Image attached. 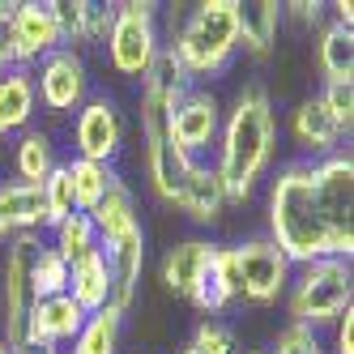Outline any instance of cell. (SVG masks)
<instances>
[{"label":"cell","instance_id":"cell-1","mask_svg":"<svg viewBox=\"0 0 354 354\" xmlns=\"http://www.w3.org/2000/svg\"><path fill=\"white\" fill-rule=\"evenodd\" d=\"M269 243L282 252L290 265H312V261H350L354 239H342L328 231V222L320 218L316 188H312V162L295 158L269 180Z\"/></svg>","mask_w":354,"mask_h":354},{"label":"cell","instance_id":"cell-2","mask_svg":"<svg viewBox=\"0 0 354 354\" xmlns=\"http://www.w3.org/2000/svg\"><path fill=\"white\" fill-rule=\"evenodd\" d=\"M277 154V111L273 98L261 82H248L231 111H222V129H218V180L226 188V205H243L265 180V171L273 167Z\"/></svg>","mask_w":354,"mask_h":354},{"label":"cell","instance_id":"cell-3","mask_svg":"<svg viewBox=\"0 0 354 354\" xmlns=\"http://www.w3.org/2000/svg\"><path fill=\"white\" fill-rule=\"evenodd\" d=\"M175 52V60L184 64V73L201 86L205 77L226 73V64L239 52V5L235 0H205L196 5L180 30L171 35V43H162Z\"/></svg>","mask_w":354,"mask_h":354},{"label":"cell","instance_id":"cell-4","mask_svg":"<svg viewBox=\"0 0 354 354\" xmlns=\"http://www.w3.org/2000/svg\"><path fill=\"white\" fill-rule=\"evenodd\" d=\"M354 308V269L350 261H312V265H295L290 286H286V312L290 324L299 328H333L337 316Z\"/></svg>","mask_w":354,"mask_h":354},{"label":"cell","instance_id":"cell-5","mask_svg":"<svg viewBox=\"0 0 354 354\" xmlns=\"http://www.w3.org/2000/svg\"><path fill=\"white\" fill-rule=\"evenodd\" d=\"M107 60L120 77L141 82L149 68H154L158 52H162V35H158V5L149 0H129V5H115V21L107 35Z\"/></svg>","mask_w":354,"mask_h":354},{"label":"cell","instance_id":"cell-6","mask_svg":"<svg viewBox=\"0 0 354 354\" xmlns=\"http://www.w3.org/2000/svg\"><path fill=\"white\" fill-rule=\"evenodd\" d=\"M39 235H17L5 243V265H0V342L9 350L21 346V333H26V316L35 308V261H39Z\"/></svg>","mask_w":354,"mask_h":354},{"label":"cell","instance_id":"cell-7","mask_svg":"<svg viewBox=\"0 0 354 354\" xmlns=\"http://www.w3.org/2000/svg\"><path fill=\"white\" fill-rule=\"evenodd\" d=\"M231 269H235V303H252V308H269L286 295L295 265L277 252L265 235L243 239L231 248Z\"/></svg>","mask_w":354,"mask_h":354},{"label":"cell","instance_id":"cell-8","mask_svg":"<svg viewBox=\"0 0 354 354\" xmlns=\"http://www.w3.org/2000/svg\"><path fill=\"white\" fill-rule=\"evenodd\" d=\"M73 158H90V162H107L115 167L120 149H124V120L115 98L94 94L77 107V120H73Z\"/></svg>","mask_w":354,"mask_h":354},{"label":"cell","instance_id":"cell-9","mask_svg":"<svg viewBox=\"0 0 354 354\" xmlns=\"http://www.w3.org/2000/svg\"><path fill=\"white\" fill-rule=\"evenodd\" d=\"M312 188H316V205L320 218L328 222V231L354 239V158L350 149H337L320 162H312Z\"/></svg>","mask_w":354,"mask_h":354},{"label":"cell","instance_id":"cell-10","mask_svg":"<svg viewBox=\"0 0 354 354\" xmlns=\"http://www.w3.org/2000/svg\"><path fill=\"white\" fill-rule=\"evenodd\" d=\"M35 94L43 111L52 115H68L77 111L86 98H90V68H86V56L82 52H68V47H60V52H52L39 73H35Z\"/></svg>","mask_w":354,"mask_h":354},{"label":"cell","instance_id":"cell-11","mask_svg":"<svg viewBox=\"0 0 354 354\" xmlns=\"http://www.w3.org/2000/svg\"><path fill=\"white\" fill-rule=\"evenodd\" d=\"M218 129H222V103H218V94L205 90V86H192L180 103H175V111L167 120L171 145L180 149L184 158H192V162H196L201 149H209L218 141Z\"/></svg>","mask_w":354,"mask_h":354},{"label":"cell","instance_id":"cell-12","mask_svg":"<svg viewBox=\"0 0 354 354\" xmlns=\"http://www.w3.org/2000/svg\"><path fill=\"white\" fill-rule=\"evenodd\" d=\"M98 252H103L107 282H111V308L120 316H129L137 303V290H141V273H145V231L137 226V231L120 235V239L98 243Z\"/></svg>","mask_w":354,"mask_h":354},{"label":"cell","instance_id":"cell-13","mask_svg":"<svg viewBox=\"0 0 354 354\" xmlns=\"http://www.w3.org/2000/svg\"><path fill=\"white\" fill-rule=\"evenodd\" d=\"M86 324V312L73 303L68 295H52V299H39L30 316H26V333H21V346H73ZM17 346V350H21Z\"/></svg>","mask_w":354,"mask_h":354},{"label":"cell","instance_id":"cell-14","mask_svg":"<svg viewBox=\"0 0 354 354\" xmlns=\"http://www.w3.org/2000/svg\"><path fill=\"white\" fill-rule=\"evenodd\" d=\"M286 133H290V141H295L299 154H308V162H320V158H328V154H337V149H342L337 120L324 111V103H320L316 94L290 107Z\"/></svg>","mask_w":354,"mask_h":354},{"label":"cell","instance_id":"cell-15","mask_svg":"<svg viewBox=\"0 0 354 354\" xmlns=\"http://www.w3.org/2000/svg\"><path fill=\"white\" fill-rule=\"evenodd\" d=\"M13 43H17V68H39L52 52H60V35L47 17V5L39 0H21L13 9Z\"/></svg>","mask_w":354,"mask_h":354},{"label":"cell","instance_id":"cell-16","mask_svg":"<svg viewBox=\"0 0 354 354\" xmlns=\"http://www.w3.org/2000/svg\"><path fill=\"white\" fill-rule=\"evenodd\" d=\"M171 205L180 214H188L192 222H201V226L218 222L222 209H226V188L218 180V171L209 162H188L184 180H180V192H175Z\"/></svg>","mask_w":354,"mask_h":354},{"label":"cell","instance_id":"cell-17","mask_svg":"<svg viewBox=\"0 0 354 354\" xmlns=\"http://www.w3.org/2000/svg\"><path fill=\"white\" fill-rule=\"evenodd\" d=\"M47 226V209H43V188L35 184H0V243H9L17 235H39Z\"/></svg>","mask_w":354,"mask_h":354},{"label":"cell","instance_id":"cell-18","mask_svg":"<svg viewBox=\"0 0 354 354\" xmlns=\"http://www.w3.org/2000/svg\"><path fill=\"white\" fill-rule=\"evenodd\" d=\"M214 252H218V243H209V239H180L175 248H167V257H162V265H158L162 286H167L171 295L188 299L192 286L201 282V273L209 269Z\"/></svg>","mask_w":354,"mask_h":354},{"label":"cell","instance_id":"cell-19","mask_svg":"<svg viewBox=\"0 0 354 354\" xmlns=\"http://www.w3.org/2000/svg\"><path fill=\"white\" fill-rule=\"evenodd\" d=\"M39 111V94H35V73L30 68H9L0 73V137L26 133L30 120Z\"/></svg>","mask_w":354,"mask_h":354},{"label":"cell","instance_id":"cell-20","mask_svg":"<svg viewBox=\"0 0 354 354\" xmlns=\"http://www.w3.org/2000/svg\"><path fill=\"white\" fill-rule=\"evenodd\" d=\"M188 303L205 316V320H218V312H226L235 303V269H231V248H222L218 243V252H214V261H209V269L201 273V282L192 286V295H188Z\"/></svg>","mask_w":354,"mask_h":354},{"label":"cell","instance_id":"cell-21","mask_svg":"<svg viewBox=\"0 0 354 354\" xmlns=\"http://www.w3.org/2000/svg\"><path fill=\"white\" fill-rule=\"evenodd\" d=\"M90 222H94V231H98V243L137 231L141 218H137V196H133V188L124 184V180H115V184L103 192V201L90 209Z\"/></svg>","mask_w":354,"mask_h":354},{"label":"cell","instance_id":"cell-22","mask_svg":"<svg viewBox=\"0 0 354 354\" xmlns=\"http://www.w3.org/2000/svg\"><path fill=\"white\" fill-rule=\"evenodd\" d=\"M282 5L273 0H261V5H239V47L252 56H269L277 30H282Z\"/></svg>","mask_w":354,"mask_h":354},{"label":"cell","instance_id":"cell-23","mask_svg":"<svg viewBox=\"0 0 354 354\" xmlns=\"http://www.w3.org/2000/svg\"><path fill=\"white\" fill-rule=\"evenodd\" d=\"M56 167H60V158H56V141H52V133H43V129H26V133H21L17 154H13L17 184H35V188H39Z\"/></svg>","mask_w":354,"mask_h":354},{"label":"cell","instance_id":"cell-24","mask_svg":"<svg viewBox=\"0 0 354 354\" xmlns=\"http://www.w3.org/2000/svg\"><path fill=\"white\" fill-rule=\"evenodd\" d=\"M68 299L90 316L98 308H111V282H107V265H103V252H94L90 261L73 265L68 269Z\"/></svg>","mask_w":354,"mask_h":354},{"label":"cell","instance_id":"cell-25","mask_svg":"<svg viewBox=\"0 0 354 354\" xmlns=\"http://www.w3.org/2000/svg\"><path fill=\"white\" fill-rule=\"evenodd\" d=\"M316 64L324 73V82H354V35H350V26L328 21V26L320 30Z\"/></svg>","mask_w":354,"mask_h":354},{"label":"cell","instance_id":"cell-26","mask_svg":"<svg viewBox=\"0 0 354 354\" xmlns=\"http://www.w3.org/2000/svg\"><path fill=\"white\" fill-rule=\"evenodd\" d=\"M52 248H56V257L68 269L82 265V261H90L94 252H98V231H94L90 214H68L60 226H52Z\"/></svg>","mask_w":354,"mask_h":354},{"label":"cell","instance_id":"cell-27","mask_svg":"<svg viewBox=\"0 0 354 354\" xmlns=\"http://www.w3.org/2000/svg\"><path fill=\"white\" fill-rule=\"evenodd\" d=\"M120 337H124V316L115 308H98L86 316L77 342L64 354H120Z\"/></svg>","mask_w":354,"mask_h":354},{"label":"cell","instance_id":"cell-28","mask_svg":"<svg viewBox=\"0 0 354 354\" xmlns=\"http://www.w3.org/2000/svg\"><path fill=\"white\" fill-rule=\"evenodd\" d=\"M64 167H68V180H73V192H77V209H82V214H90L98 201H103V192L120 180L115 167L90 162V158H68Z\"/></svg>","mask_w":354,"mask_h":354},{"label":"cell","instance_id":"cell-29","mask_svg":"<svg viewBox=\"0 0 354 354\" xmlns=\"http://www.w3.org/2000/svg\"><path fill=\"white\" fill-rule=\"evenodd\" d=\"M86 9L90 0H52L47 5V17H52V26L60 35V47H68V52H82L86 43Z\"/></svg>","mask_w":354,"mask_h":354},{"label":"cell","instance_id":"cell-30","mask_svg":"<svg viewBox=\"0 0 354 354\" xmlns=\"http://www.w3.org/2000/svg\"><path fill=\"white\" fill-rule=\"evenodd\" d=\"M43 188V209H47V226H60L68 214H82L77 209V192H73V180H68V167L60 162L47 180L39 184Z\"/></svg>","mask_w":354,"mask_h":354},{"label":"cell","instance_id":"cell-31","mask_svg":"<svg viewBox=\"0 0 354 354\" xmlns=\"http://www.w3.org/2000/svg\"><path fill=\"white\" fill-rule=\"evenodd\" d=\"M52 295H68V265L56 257L52 243H43L35 261V299H52Z\"/></svg>","mask_w":354,"mask_h":354},{"label":"cell","instance_id":"cell-32","mask_svg":"<svg viewBox=\"0 0 354 354\" xmlns=\"http://www.w3.org/2000/svg\"><path fill=\"white\" fill-rule=\"evenodd\" d=\"M180 354H235V333L222 320H201Z\"/></svg>","mask_w":354,"mask_h":354},{"label":"cell","instance_id":"cell-33","mask_svg":"<svg viewBox=\"0 0 354 354\" xmlns=\"http://www.w3.org/2000/svg\"><path fill=\"white\" fill-rule=\"evenodd\" d=\"M324 111L337 120V129L350 133V124H354V82H324V90L316 94Z\"/></svg>","mask_w":354,"mask_h":354},{"label":"cell","instance_id":"cell-34","mask_svg":"<svg viewBox=\"0 0 354 354\" xmlns=\"http://www.w3.org/2000/svg\"><path fill=\"white\" fill-rule=\"evenodd\" d=\"M269 354H328V346L320 342V333H312V328L286 324V328H277Z\"/></svg>","mask_w":354,"mask_h":354},{"label":"cell","instance_id":"cell-35","mask_svg":"<svg viewBox=\"0 0 354 354\" xmlns=\"http://www.w3.org/2000/svg\"><path fill=\"white\" fill-rule=\"evenodd\" d=\"M111 21H115V5H94V0H90V9H86V43L90 47L107 43Z\"/></svg>","mask_w":354,"mask_h":354},{"label":"cell","instance_id":"cell-36","mask_svg":"<svg viewBox=\"0 0 354 354\" xmlns=\"http://www.w3.org/2000/svg\"><path fill=\"white\" fill-rule=\"evenodd\" d=\"M13 0H5L0 5V73L17 68V43H13Z\"/></svg>","mask_w":354,"mask_h":354},{"label":"cell","instance_id":"cell-37","mask_svg":"<svg viewBox=\"0 0 354 354\" xmlns=\"http://www.w3.org/2000/svg\"><path fill=\"white\" fill-rule=\"evenodd\" d=\"M282 17H295V21H303V26H320L324 21V5L320 0H295V5H282Z\"/></svg>","mask_w":354,"mask_h":354},{"label":"cell","instance_id":"cell-38","mask_svg":"<svg viewBox=\"0 0 354 354\" xmlns=\"http://www.w3.org/2000/svg\"><path fill=\"white\" fill-rule=\"evenodd\" d=\"M333 354H354V308L333 324Z\"/></svg>","mask_w":354,"mask_h":354},{"label":"cell","instance_id":"cell-39","mask_svg":"<svg viewBox=\"0 0 354 354\" xmlns=\"http://www.w3.org/2000/svg\"><path fill=\"white\" fill-rule=\"evenodd\" d=\"M17 354H64V350H56V346H21Z\"/></svg>","mask_w":354,"mask_h":354},{"label":"cell","instance_id":"cell-40","mask_svg":"<svg viewBox=\"0 0 354 354\" xmlns=\"http://www.w3.org/2000/svg\"><path fill=\"white\" fill-rule=\"evenodd\" d=\"M0 354H13V350H9V346H5V342H0Z\"/></svg>","mask_w":354,"mask_h":354},{"label":"cell","instance_id":"cell-41","mask_svg":"<svg viewBox=\"0 0 354 354\" xmlns=\"http://www.w3.org/2000/svg\"><path fill=\"white\" fill-rule=\"evenodd\" d=\"M243 354H269V350H243Z\"/></svg>","mask_w":354,"mask_h":354},{"label":"cell","instance_id":"cell-42","mask_svg":"<svg viewBox=\"0 0 354 354\" xmlns=\"http://www.w3.org/2000/svg\"><path fill=\"white\" fill-rule=\"evenodd\" d=\"M13 354H17V350H13Z\"/></svg>","mask_w":354,"mask_h":354}]
</instances>
